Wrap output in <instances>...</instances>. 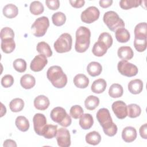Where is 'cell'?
Masks as SVG:
<instances>
[{"instance_id": "1", "label": "cell", "mask_w": 147, "mask_h": 147, "mask_svg": "<svg viewBox=\"0 0 147 147\" xmlns=\"http://www.w3.org/2000/svg\"><path fill=\"white\" fill-rule=\"evenodd\" d=\"M96 116L106 135L113 137L116 134L118 128L117 125L113 122L110 113L107 109H100L98 111Z\"/></svg>"}, {"instance_id": "2", "label": "cell", "mask_w": 147, "mask_h": 147, "mask_svg": "<svg viewBox=\"0 0 147 147\" xmlns=\"http://www.w3.org/2000/svg\"><path fill=\"white\" fill-rule=\"evenodd\" d=\"M48 79L56 88H62L67 83V75L62 68L58 65H53L49 67L47 72Z\"/></svg>"}, {"instance_id": "3", "label": "cell", "mask_w": 147, "mask_h": 147, "mask_svg": "<svg viewBox=\"0 0 147 147\" xmlns=\"http://www.w3.org/2000/svg\"><path fill=\"white\" fill-rule=\"evenodd\" d=\"M91 32L86 27L81 26L76 32V41L75 49L77 52L83 53L89 48L90 44Z\"/></svg>"}, {"instance_id": "4", "label": "cell", "mask_w": 147, "mask_h": 147, "mask_svg": "<svg viewBox=\"0 0 147 147\" xmlns=\"http://www.w3.org/2000/svg\"><path fill=\"white\" fill-rule=\"evenodd\" d=\"M51 119L64 127L70 126L72 122L71 117L67 113L65 110L61 107L53 108L50 114Z\"/></svg>"}, {"instance_id": "5", "label": "cell", "mask_w": 147, "mask_h": 147, "mask_svg": "<svg viewBox=\"0 0 147 147\" xmlns=\"http://www.w3.org/2000/svg\"><path fill=\"white\" fill-rule=\"evenodd\" d=\"M103 20L105 24L111 31L115 32L118 29L125 27L124 21L114 11L106 12L104 14Z\"/></svg>"}, {"instance_id": "6", "label": "cell", "mask_w": 147, "mask_h": 147, "mask_svg": "<svg viewBox=\"0 0 147 147\" xmlns=\"http://www.w3.org/2000/svg\"><path fill=\"white\" fill-rule=\"evenodd\" d=\"M72 45V38L69 33L61 34L55 42L53 47L58 53H65L71 51Z\"/></svg>"}, {"instance_id": "7", "label": "cell", "mask_w": 147, "mask_h": 147, "mask_svg": "<svg viewBox=\"0 0 147 147\" xmlns=\"http://www.w3.org/2000/svg\"><path fill=\"white\" fill-rule=\"evenodd\" d=\"M49 26V21L47 17L42 16L37 18L31 26V30L34 36L37 37L45 35Z\"/></svg>"}, {"instance_id": "8", "label": "cell", "mask_w": 147, "mask_h": 147, "mask_svg": "<svg viewBox=\"0 0 147 147\" xmlns=\"http://www.w3.org/2000/svg\"><path fill=\"white\" fill-rule=\"evenodd\" d=\"M118 72L122 75L127 77L136 76L138 72V68L134 64L130 63L126 60H121L117 65Z\"/></svg>"}, {"instance_id": "9", "label": "cell", "mask_w": 147, "mask_h": 147, "mask_svg": "<svg viewBox=\"0 0 147 147\" xmlns=\"http://www.w3.org/2000/svg\"><path fill=\"white\" fill-rule=\"evenodd\" d=\"M100 16L99 9L95 6H90L86 9L81 14L80 18L82 22L91 24L96 21Z\"/></svg>"}, {"instance_id": "10", "label": "cell", "mask_w": 147, "mask_h": 147, "mask_svg": "<svg viewBox=\"0 0 147 147\" xmlns=\"http://www.w3.org/2000/svg\"><path fill=\"white\" fill-rule=\"evenodd\" d=\"M57 144L60 147H68L71 145L69 131L64 127L60 128L56 135Z\"/></svg>"}, {"instance_id": "11", "label": "cell", "mask_w": 147, "mask_h": 147, "mask_svg": "<svg viewBox=\"0 0 147 147\" xmlns=\"http://www.w3.org/2000/svg\"><path fill=\"white\" fill-rule=\"evenodd\" d=\"M111 107L114 113L118 119H122L127 116V107L122 100L115 101L112 104Z\"/></svg>"}, {"instance_id": "12", "label": "cell", "mask_w": 147, "mask_h": 147, "mask_svg": "<svg viewBox=\"0 0 147 147\" xmlns=\"http://www.w3.org/2000/svg\"><path fill=\"white\" fill-rule=\"evenodd\" d=\"M48 60L47 56L42 54H40L36 56L32 60L30 68L34 72H39L41 71L47 64Z\"/></svg>"}, {"instance_id": "13", "label": "cell", "mask_w": 147, "mask_h": 147, "mask_svg": "<svg viewBox=\"0 0 147 147\" xmlns=\"http://www.w3.org/2000/svg\"><path fill=\"white\" fill-rule=\"evenodd\" d=\"M33 127L36 133L41 136L42 131L47 125V119L45 115L41 113L36 114L33 118Z\"/></svg>"}, {"instance_id": "14", "label": "cell", "mask_w": 147, "mask_h": 147, "mask_svg": "<svg viewBox=\"0 0 147 147\" xmlns=\"http://www.w3.org/2000/svg\"><path fill=\"white\" fill-rule=\"evenodd\" d=\"M122 140L127 143L134 141L137 138L136 129L132 126H127L125 127L122 131Z\"/></svg>"}, {"instance_id": "15", "label": "cell", "mask_w": 147, "mask_h": 147, "mask_svg": "<svg viewBox=\"0 0 147 147\" xmlns=\"http://www.w3.org/2000/svg\"><path fill=\"white\" fill-rule=\"evenodd\" d=\"M50 102L48 97L44 95H40L35 98L34 100V106L35 108L39 110H45L49 107Z\"/></svg>"}, {"instance_id": "16", "label": "cell", "mask_w": 147, "mask_h": 147, "mask_svg": "<svg viewBox=\"0 0 147 147\" xmlns=\"http://www.w3.org/2000/svg\"><path fill=\"white\" fill-rule=\"evenodd\" d=\"M143 82L141 79H136L131 80L128 83V90L129 92L133 94H138L141 93L143 90Z\"/></svg>"}, {"instance_id": "17", "label": "cell", "mask_w": 147, "mask_h": 147, "mask_svg": "<svg viewBox=\"0 0 147 147\" xmlns=\"http://www.w3.org/2000/svg\"><path fill=\"white\" fill-rule=\"evenodd\" d=\"M79 125L84 130L90 129L93 125L94 119L92 115L88 113L83 114L80 117Z\"/></svg>"}, {"instance_id": "18", "label": "cell", "mask_w": 147, "mask_h": 147, "mask_svg": "<svg viewBox=\"0 0 147 147\" xmlns=\"http://www.w3.org/2000/svg\"><path fill=\"white\" fill-rule=\"evenodd\" d=\"M118 56L123 60H128L133 58L134 52L130 47L123 46L118 48L117 52Z\"/></svg>"}, {"instance_id": "19", "label": "cell", "mask_w": 147, "mask_h": 147, "mask_svg": "<svg viewBox=\"0 0 147 147\" xmlns=\"http://www.w3.org/2000/svg\"><path fill=\"white\" fill-rule=\"evenodd\" d=\"M134 38L144 39L147 36V25L146 22H140L134 28Z\"/></svg>"}, {"instance_id": "20", "label": "cell", "mask_w": 147, "mask_h": 147, "mask_svg": "<svg viewBox=\"0 0 147 147\" xmlns=\"http://www.w3.org/2000/svg\"><path fill=\"white\" fill-rule=\"evenodd\" d=\"M87 71L90 76L95 77L101 74L102 67L99 63L96 61H92L88 64L87 67Z\"/></svg>"}, {"instance_id": "21", "label": "cell", "mask_w": 147, "mask_h": 147, "mask_svg": "<svg viewBox=\"0 0 147 147\" xmlns=\"http://www.w3.org/2000/svg\"><path fill=\"white\" fill-rule=\"evenodd\" d=\"M20 84L25 89H30L36 84V79L33 76L30 74H25L20 79Z\"/></svg>"}, {"instance_id": "22", "label": "cell", "mask_w": 147, "mask_h": 147, "mask_svg": "<svg viewBox=\"0 0 147 147\" xmlns=\"http://www.w3.org/2000/svg\"><path fill=\"white\" fill-rule=\"evenodd\" d=\"M107 83L103 79H98L93 82L91 90V91L96 94H101L105 91L106 88Z\"/></svg>"}, {"instance_id": "23", "label": "cell", "mask_w": 147, "mask_h": 147, "mask_svg": "<svg viewBox=\"0 0 147 147\" xmlns=\"http://www.w3.org/2000/svg\"><path fill=\"white\" fill-rule=\"evenodd\" d=\"M73 82L75 86L79 88H85L87 87L89 84L88 78L85 75L82 74L75 75Z\"/></svg>"}, {"instance_id": "24", "label": "cell", "mask_w": 147, "mask_h": 147, "mask_svg": "<svg viewBox=\"0 0 147 147\" xmlns=\"http://www.w3.org/2000/svg\"><path fill=\"white\" fill-rule=\"evenodd\" d=\"M3 15L8 18H13L16 17L18 13V7L14 4L9 3L5 5L3 8Z\"/></svg>"}, {"instance_id": "25", "label": "cell", "mask_w": 147, "mask_h": 147, "mask_svg": "<svg viewBox=\"0 0 147 147\" xmlns=\"http://www.w3.org/2000/svg\"><path fill=\"white\" fill-rule=\"evenodd\" d=\"M115 35L117 40L121 43L127 42L130 38L129 31L125 28H119L115 30Z\"/></svg>"}, {"instance_id": "26", "label": "cell", "mask_w": 147, "mask_h": 147, "mask_svg": "<svg viewBox=\"0 0 147 147\" xmlns=\"http://www.w3.org/2000/svg\"><path fill=\"white\" fill-rule=\"evenodd\" d=\"M57 126L53 125H46L44 128L41 136L47 139H51L55 137L57 134Z\"/></svg>"}, {"instance_id": "27", "label": "cell", "mask_w": 147, "mask_h": 147, "mask_svg": "<svg viewBox=\"0 0 147 147\" xmlns=\"http://www.w3.org/2000/svg\"><path fill=\"white\" fill-rule=\"evenodd\" d=\"M107 49L108 48L105 44L101 41H98L94 44L92 49V52L95 56L101 57L107 52Z\"/></svg>"}, {"instance_id": "28", "label": "cell", "mask_w": 147, "mask_h": 147, "mask_svg": "<svg viewBox=\"0 0 147 147\" xmlns=\"http://www.w3.org/2000/svg\"><path fill=\"white\" fill-rule=\"evenodd\" d=\"M1 49L5 53H11L16 48L14 38H8L1 40Z\"/></svg>"}, {"instance_id": "29", "label": "cell", "mask_w": 147, "mask_h": 147, "mask_svg": "<svg viewBox=\"0 0 147 147\" xmlns=\"http://www.w3.org/2000/svg\"><path fill=\"white\" fill-rule=\"evenodd\" d=\"M85 139L87 144L96 145L100 143L101 141V136L98 131H92L86 134Z\"/></svg>"}, {"instance_id": "30", "label": "cell", "mask_w": 147, "mask_h": 147, "mask_svg": "<svg viewBox=\"0 0 147 147\" xmlns=\"http://www.w3.org/2000/svg\"><path fill=\"white\" fill-rule=\"evenodd\" d=\"M123 93L122 86L118 83L113 84L109 88V94L113 98H117L122 96Z\"/></svg>"}, {"instance_id": "31", "label": "cell", "mask_w": 147, "mask_h": 147, "mask_svg": "<svg viewBox=\"0 0 147 147\" xmlns=\"http://www.w3.org/2000/svg\"><path fill=\"white\" fill-rule=\"evenodd\" d=\"M17 127L21 131H26L29 128V122L28 119L24 116H18L15 121Z\"/></svg>"}, {"instance_id": "32", "label": "cell", "mask_w": 147, "mask_h": 147, "mask_svg": "<svg viewBox=\"0 0 147 147\" xmlns=\"http://www.w3.org/2000/svg\"><path fill=\"white\" fill-rule=\"evenodd\" d=\"M99 104V99L94 95H90L87 97L84 101V106L88 110H93Z\"/></svg>"}, {"instance_id": "33", "label": "cell", "mask_w": 147, "mask_h": 147, "mask_svg": "<svg viewBox=\"0 0 147 147\" xmlns=\"http://www.w3.org/2000/svg\"><path fill=\"white\" fill-rule=\"evenodd\" d=\"M36 49L38 53L44 55L48 57H49L52 55V51L50 46L44 41L38 42L37 45Z\"/></svg>"}, {"instance_id": "34", "label": "cell", "mask_w": 147, "mask_h": 147, "mask_svg": "<svg viewBox=\"0 0 147 147\" xmlns=\"http://www.w3.org/2000/svg\"><path fill=\"white\" fill-rule=\"evenodd\" d=\"M24 107V102L21 98H14L12 99L9 103V107L13 112H19L21 111Z\"/></svg>"}, {"instance_id": "35", "label": "cell", "mask_w": 147, "mask_h": 147, "mask_svg": "<svg viewBox=\"0 0 147 147\" xmlns=\"http://www.w3.org/2000/svg\"><path fill=\"white\" fill-rule=\"evenodd\" d=\"M141 1L138 0H122L119 1V6L122 9L129 10L133 7H137L141 5Z\"/></svg>"}, {"instance_id": "36", "label": "cell", "mask_w": 147, "mask_h": 147, "mask_svg": "<svg viewBox=\"0 0 147 147\" xmlns=\"http://www.w3.org/2000/svg\"><path fill=\"white\" fill-rule=\"evenodd\" d=\"M30 13L33 15H40L43 13L44 7L41 2L38 1L32 2L29 7Z\"/></svg>"}, {"instance_id": "37", "label": "cell", "mask_w": 147, "mask_h": 147, "mask_svg": "<svg viewBox=\"0 0 147 147\" xmlns=\"http://www.w3.org/2000/svg\"><path fill=\"white\" fill-rule=\"evenodd\" d=\"M127 107V116L131 118H134L138 116L141 113V107L137 104H130Z\"/></svg>"}, {"instance_id": "38", "label": "cell", "mask_w": 147, "mask_h": 147, "mask_svg": "<svg viewBox=\"0 0 147 147\" xmlns=\"http://www.w3.org/2000/svg\"><path fill=\"white\" fill-rule=\"evenodd\" d=\"M52 20L53 24L57 26H62L64 25L66 21L65 15L60 11L54 13L52 16Z\"/></svg>"}, {"instance_id": "39", "label": "cell", "mask_w": 147, "mask_h": 147, "mask_svg": "<svg viewBox=\"0 0 147 147\" xmlns=\"http://www.w3.org/2000/svg\"><path fill=\"white\" fill-rule=\"evenodd\" d=\"M98 41H101L103 44H105L108 49L111 47L113 42V40L111 36L107 32L102 33L99 35Z\"/></svg>"}, {"instance_id": "40", "label": "cell", "mask_w": 147, "mask_h": 147, "mask_svg": "<svg viewBox=\"0 0 147 147\" xmlns=\"http://www.w3.org/2000/svg\"><path fill=\"white\" fill-rule=\"evenodd\" d=\"M13 67L18 72H24L26 69V62L22 59H17L13 61Z\"/></svg>"}, {"instance_id": "41", "label": "cell", "mask_w": 147, "mask_h": 147, "mask_svg": "<svg viewBox=\"0 0 147 147\" xmlns=\"http://www.w3.org/2000/svg\"><path fill=\"white\" fill-rule=\"evenodd\" d=\"M134 47L138 52H144L146 48V38L140 39L134 38Z\"/></svg>"}, {"instance_id": "42", "label": "cell", "mask_w": 147, "mask_h": 147, "mask_svg": "<svg viewBox=\"0 0 147 147\" xmlns=\"http://www.w3.org/2000/svg\"><path fill=\"white\" fill-rule=\"evenodd\" d=\"M69 114L74 119H78L83 115V109L79 105H74L71 107Z\"/></svg>"}, {"instance_id": "43", "label": "cell", "mask_w": 147, "mask_h": 147, "mask_svg": "<svg viewBox=\"0 0 147 147\" xmlns=\"http://www.w3.org/2000/svg\"><path fill=\"white\" fill-rule=\"evenodd\" d=\"M0 37L1 40L8 38H14V33L12 29L9 27H5L1 30Z\"/></svg>"}, {"instance_id": "44", "label": "cell", "mask_w": 147, "mask_h": 147, "mask_svg": "<svg viewBox=\"0 0 147 147\" xmlns=\"http://www.w3.org/2000/svg\"><path fill=\"white\" fill-rule=\"evenodd\" d=\"M14 83V78L11 75H5L1 79V85L5 88L11 87Z\"/></svg>"}, {"instance_id": "45", "label": "cell", "mask_w": 147, "mask_h": 147, "mask_svg": "<svg viewBox=\"0 0 147 147\" xmlns=\"http://www.w3.org/2000/svg\"><path fill=\"white\" fill-rule=\"evenodd\" d=\"M45 4L49 9L55 10L59 9L60 1L59 0H47L45 1Z\"/></svg>"}, {"instance_id": "46", "label": "cell", "mask_w": 147, "mask_h": 147, "mask_svg": "<svg viewBox=\"0 0 147 147\" xmlns=\"http://www.w3.org/2000/svg\"><path fill=\"white\" fill-rule=\"evenodd\" d=\"M71 5L75 8H80L84 6L85 3V1L84 0H74L69 1Z\"/></svg>"}, {"instance_id": "47", "label": "cell", "mask_w": 147, "mask_h": 147, "mask_svg": "<svg viewBox=\"0 0 147 147\" xmlns=\"http://www.w3.org/2000/svg\"><path fill=\"white\" fill-rule=\"evenodd\" d=\"M140 134L144 139H147V124L144 123L140 128Z\"/></svg>"}, {"instance_id": "48", "label": "cell", "mask_w": 147, "mask_h": 147, "mask_svg": "<svg viewBox=\"0 0 147 147\" xmlns=\"http://www.w3.org/2000/svg\"><path fill=\"white\" fill-rule=\"evenodd\" d=\"M99 5L100 7H102L103 8H107L112 5L113 1H111V0H105V1L101 0V1H99Z\"/></svg>"}, {"instance_id": "49", "label": "cell", "mask_w": 147, "mask_h": 147, "mask_svg": "<svg viewBox=\"0 0 147 147\" xmlns=\"http://www.w3.org/2000/svg\"><path fill=\"white\" fill-rule=\"evenodd\" d=\"M3 146H14L16 147L17 146V144L16 142L10 139H7L6 140H5L3 142Z\"/></svg>"}]
</instances>
